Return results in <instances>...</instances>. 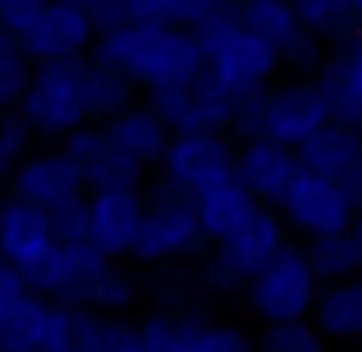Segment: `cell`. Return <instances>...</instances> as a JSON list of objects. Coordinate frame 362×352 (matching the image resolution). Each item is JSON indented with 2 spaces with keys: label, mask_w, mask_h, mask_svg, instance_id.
Wrapping results in <instances>:
<instances>
[{
  "label": "cell",
  "mask_w": 362,
  "mask_h": 352,
  "mask_svg": "<svg viewBox=\"0 0 362 352\" xmlns=\"http://www.w3.org/2000/svg\"><path fill=\"white\" fill-rule=\"evenodd\" d=\"M312 320L330 344H362V274L326 284Z\"/></svg>",
  "instance_id": "obj_23"
},
{
  "label": "cell",
  "mask_w": 362,
  "mask_h": 352,
  "mask_svg": "<svg viewBox=\"0 0 362 352\" xmlns=\"http://www.w3.org/2000/svg\"><path fill=\"white\" fill-rule=\"evenodd\" d=\"M101 352H151L147 339H142V325H124V320H110V334Z\"/></svg>",
  "instance_id": "obj_37"
},
{
  "label": "cell",
  "mask_w": 362,
  "mask_h": 352,
  "mask_svg": "<svg viewBox=\"0 0 362 352\" xmlns=\"http://www.w3.org/2000/svg\"><path fill=\"white\" fill-rule=\"evenodd\" d=\"M18 115L33 123L37 138H51V142H64L78 128L97 123L92 119V92H88V55L83 60L37 64Z\"/></svg>",
  "instance_id": "obj_4"
},
{
  "label": "cell",
  "mask_w": 362,
  "mask_h": 352,
  "mask_svg": "<svg viewBox=\"0 0 362 352\" xmlns=\"http://www.w3.org/2000/svg\"><path fill=\"white\" fill-rule=\"evenodd\" d=\"M275 211L284 215V224H289L298 238H308V243H317V238H335V233H344L349 224L358 220V206L349 202L344 188H339L335 178H326V174L303 169V165H298L289 193L280 197Z\"/></svg>",
  "instance_id": "obj_8"
},
{
  "label": "cell",
  "mask_w": 362,
  "mask_h": 352,
  "mask_svg": "<svg viewBox=\"0 0 362 352\" xmlns=\"http://www.w3.org/2000/svg\"><path fill=\"white\" fill-rule=\"evenodd\" d=\"M147 101L165 115L175 133H221V128H234V115H239V101L211 73H197V78L175 83L165 92H151Z\"/></svg>",
  "instance_id": "obj_10"
},
{
  "label": "cell",
  "mask_w": 362,
  "mask_h": 352,
  "mask_svg": "<svg viewBox=\"0 0 362 352\" xmlns=\"http://www.w3.org/2000/svg\"><path fill=\"white\" fill-rule=\"evenodd\" d=\"M358 352H362V348H358Z\"/></svg>",
  "instance_id": "obj_42"
},
{
  "label": "cell",
  "mask_w": 362,
  "mask_h": 352,
  "mask_svg": "<svg viewBox=\"0 0 362 352\" xmlns=\"http://www.w3.org/2000/svg\"><path fill=\"white\" fill-rule=\"evenodd\" d=\"M51 224H55V238L60 243H92V206H88V193L69 197L51 211Z\"/></svg>",
  "instance_id": "obj_34"
},
{
  "label": "cell",
  "mask_w": 362,
  "mask_h": 352,
  "mask_svg": "<svg viewBox=\"0 0 362 352\" xmlns=\"http://www.w3.org/2000/svg\"><path fill=\"white\" fill-rule=\"evenodd\" d=\"M193 206H197V215H202L206 238H211V243H221V238H230L262 202L247 193V183H243L239 174H230V178L206 183L202 193H193Z\"/></svg>",
  "instance_id": "obj_21"
},
{
  "label": "cell",
  "mask_w": 362,
  "mask_h": 352,
  "mask_svg": "<svg viewBox=\"0 0 362 352\" xmlns=\"http://www.w3.org/2000/svg\"><path fill=\"white\" fill-rule=\"evenodd\" d=\"M202 243H211L202 229V215H197L193 197L179 193V188L160 183L147 197V220H142L138 247H133V261L138 265H175L184 256H193Z\"/></svg>",
  "instance_id": "obj_7"
},
{
  "label": "cell",
  "mask_w": 362,
  "mask_h": 352,
  "mask_svg": "<svg viewBox=\"0 0 362 352\" xmlns=\"http://www.w3.org/2000/svg\"><path fill=\"white\" fill-rule=\"evenodd\" d=\"M230 9V0H138L142 18H156V23L184 28V32H202L211 18H221Z\"/></svg>",
  "instance_id": "obj_28"
},
{
  "label": "cell",
  "mask_w": 362,
  "mask_h": 352,
  "mask_svg": "<svg viewBox=\"0 0 362 352\" xmlns=\"http://www.w3.org/2000/svg\"><path fill=\"white\" fill-rule=\"evenodd\" d=\"M293 9H298L303 28H308L317 42H339V37H349L358 28V9L354 0H293Z\"/></svg>",
  "instance_id": "obj_29"
},
{
  "label": "cell",
  "mask_w": 362,
  "mask_h": 352,
  "mask_svg": "<svg viewBox=\"0 0 362 352\" xmlns=\"http://www.w3.org/2000/svg\"><path fill=\"white\" fill-rule=\"evenodd\" d=\"M234 14H239L243 28H252L257 37H266L271 46L284 51V64H298V69L317 73V64L326 60V42L303 28L293 0H230Z\"/></svg>",
  "instance_id": "obj_12"
},
{
  "label": "cell",
  "mask_w": 362,
  "mask_h": 352,
  "mask_svg": "<svg viewBox=\"0 0 362 352\" xmlns=\"http://www.w3.org/2000/svg\"><path fill=\"white\" fill-rule=\"evenodd\" d=\"M92 55L124 69L147 97L206 73V55H202L197 32L156 23V18H142V14L129 18V23H119V28H106Z\"/></svg>",
  "instance_id": "obj_1"
},
{
  "label": "cell",
  "mask_w": 362,
  "mask_h": 352,
  "mask_svg": "<svg viewBox=\"0 0 362 352\" xmlns=\"http://www.w3.org/2000/svg\"><path fill=\"white\" fill-rule=\"evenodd\" d=\"M88 206H92V243L110 261L133 256L142 220H147V193L142 188H97V193H88Z\"/></svg>",
  "instance_id": "obj_15"
},
{
  "label": "cell",
  "mask_w": 362,
  "mask_h": 352,
  "mask_svg": "<svg viewBox=\"0 0 362 352\" xmlns=\"http://www.w3.org/2000/svg\"><path fill=\"white\" fill-rule=\"evenodd\" d=\"M55 247H60V238H55V224H51V211H46V206L18 202V197H9V202L0 206V261L18 265V270L33 279Z\"/></svg>",
  "instance_id": "obj_14"
},
{
  "label": "cell",
  "mask_w": 362,
  "mask_h": 352,
  "mask_svg": "<svg viewBox=\"0 0 362 352\" xmlns=\"http://www.w3.org/2000/svg\"><path fill=\"white\" fill-rule=\"evenodd\" d=\"M257 352H330V339L317 329V320H284V325H262Z\"/></svg>",
  "instance_id": "obj_30"
},
{
  "label": "cell",
  "mask_w": 362,
  "mask_h": 352,
  "mask_svg": "<svg viewBox=\"0 0 362 352\" xmlns=\"http://www.w3.org/2000/svg\"><path fill=\"white\" fill-rule=\"evenodd\" d=\"M317 78L330 97L339 123L362 128V28H354L349 37L326 46V60L317 64Z\"/></svg>",
  "instance_id": "obj_18"
},
{
  "label": "cell",
  "mask_w": 362,
  "mask_h": 352,
  "mask_svg": "<svg viewBox=\"0 0 362 352\" xmlns=\"http://www.w3.org/2000/svg\"><path fill=\"white\" fill-rule=\"evenodd\" d=\"M88 92H92V119L106 123L110 115H119L124 106H133L138 101V83L129 78L124 69H115V64L97 60V55H88Z\"/></svg>",
  "instance_id": "obj_25"
},
{
  "label": "cell",
  "mask_w": 362,
  "mask_h": 352,
  "mask_svg": "<svg viewBox=\"0 0 362 352\" xmlns=\"http://www.w3.org/2000/svg\"><path fill=\"white\" fill-rule=\"evenodd\" d=\"M239 174V142L230 138V128L221 133H175L170 151L160 160V183L179 188V193H202L216 178Z\"/></svg>",
  "instance_id": "obj_9"
},
{
  "label": "cell",
  "mask_w": 362,
  "mask_h": 352,
  "mask_svg": "<svg viewBox=\"0 0 362 352\" xmlns=\"http://www.w3.org/2000/svg\"><path fill=\"white\" fill-rule=\"evenodd\" d=\"M202 352H257V339L243 334L239 325H216V320H206Z\"/></svg>",
  "instance_id": "obj_36"
},
{
  "label": "cell",
  "mask_w": 362,
  "mask_h": 352,
  "mask_svg": "<svg viewBox=\"0 0 362 352\" xmlns=\"http://www.w3.org/2000/svg\"><path fill=\"white\" fill-rule=\"evenodd\" d=\"M110 256L101 252L97 243H60L51 256L42 261V270L33 274L37 293L51 302H64V307H88L97 279L106 274Z\"/></svg>",
  "instance_id": "obj_13"
},
{
  "label": "cell",
  "mask_w": 362,
  "mask_h": 352,
  "mask_svg": "<svg viewBox=\"0 0 362 352\" xmlns=\"http://www.w3.org/2000/svg\"><path fill=\"white\" fill-rule=\"evenodd\" d=\"M0 206H5V202H0Z\"/></svg>",
  "instance_id": "obj_41"
},
{
  "label": "cell",
  "mask_w": 362,
  "mask_h": 352,
  "mask_svg": "<svg viewBox=\"0 0 362 352\" xmlns=\"http://www.w3.org/2000/svg\"><path fill=\"white\" fill-rule=\"evenodd\" d=\"M110 334V316L92 307H64V320L55 329L51 352H101Z\"/></svg>",
  "instance_id": "obj_27"
},
{
  "label": "cell",
  "mask_w": 362,
  "mask_h": 352,
  "mask_svg": "<svg viewBox=\"0 0 362 352\" xmlns=\"http://www.w3.org/2000/svg\"><path fill=\"white\" fill-rule=\"evenodd\" d=\"M101 42V23L92 18V9L83 0H51L46 14L37 18V28L23 37L28 55L37 64H55V60H83L92 55Z\"/></svg>",
  "instance_id": "obj_11"
},
{
  "label": "cell",
  "mask_w": 362,
  "mask_h": 352,
  "mask_svg": "<svg viewBox=\"0 0 362 352\" xmlns=\"http://www.w3.org/2000/svg\"><path fill=\"white\" fill-rule=\"evenodd\" d=\"M335 183H339V188L349 193V202H354V206H358V215H362V160H358L354 169H349L344 178H335Z\"/></svg>",
  "instance_id": "obj_38"
},
{
  "label": "cell",
  "mask_w": 362,
  "mask_h": 352,
  "mask_svg": "<svg viewBox=\"0 0 362 352\" xmlns=\"http://www.w3.org/2000/svg\"><path fill=\"white\" fill-rule=\"evenodd\" d=\"M197 42H202V55H206V73H211L234 101H247V97H257V92L275 87L284 51L271 46L266 37H257L252 28H243L239 14H234V5L225 9L221 18H211V23L197 32Z\"/></svg>",
  "instance_id": "obj_2"
},
{
  "label": "cell",
  "mask_w": 362,
  "mask_h": 352,
  "mask_svg": "<svg viewBox=\"0 0 362 352\" xmlns=\"http://www.w3.org/2000/svg\"><path fill=\"white\" fill-rule=\"evenodd\" d=\"M46 5H51V0H5V5H0V28L14 32V37H28L37 28V18L46 14Z\"/></svg>",
  "instance_id": "obj_35"
},
{
  "label": "cell",
  "mask_w": 362,
  "mask_h": 352,
  "mask_svg": "<svg viewBox=\"0 0 362 352\" xmlns=\"http://www.w3.org/2000/svg\"><path fill=\"white\" fill-rule=\"evenodd\" d=\"M335 119L330 110V97L321 87V78H293L280 83V87H266L257 97L239 101V115H234V133L239 138H275L284 147L298 151L312 133H321Z\"/></svg>",
  "instance_id": "obj_3"
},
{
  "label": "cell",
  "mask_w": 362,
  "mask_h": 352,
  "mask_svg": "<svg viewBox=\"0 0 362 352\" xmlns=\"http://www.w3.org/2000/svg\"><path fill=\"white\" fill-rule=\"evenodd\" d=\"M106 133L115 138V147L124 156H133L142 169H160V160H165V151H170V138H175V128L165 123V115H160L151 101H133L119 115H110Z\"/></svg>",
  "instance_id": "obj_20"
},
{
  "label": "cell",
  "mask_w": 362,
  "mask_h": 352,
  "mask_svg": "<svg viewBox=\"0 0 362 352\" xmlns=\"http://www.w3.org/2000/svg\"><path fill=\"white\" fill-rule=\"evenodd\" d=\"M284 247H289V224H284V215L275 211V206H257L230 238L211 243V252H206V261H202V284L211 293L247 289V279L262 274Z\"/></svg>",
  "instance_id": "obj_5"
},
{
  "label": "cell",
  "mask_w": 362,
  "mask_h": 352,
  "mask_svg": "<svg viewBox=\"0 0 362 352\" xmlns=\"http://www.w3.org/2000/svg\"><path fill=\"white\" fill-rule=\"evenodd\" d=\"M78 193H92V188H88L83 169L74 165V156L64 147L33 151V156L23 160V169L9 178V197L46 206V211H55L60 202H69V197H78Z\"/></svg>",
  "instance_id": "obj_16"
},
{
  "label": "cell",
  "mask_w": 362,
  "mask_h": 352,
  "mask_svg": "<svg viewBox=\"0 0 362 352\" xmlns=\"http://www.w3.org/2000/svg\"><path fill=\"white\" fill-rule=\"evenodd\" d=\"M0 5H5V0H0Z\"/></svg>",
  "instance_id": "obj_40"
},
{
  "label": "cell",
  "mask_w": 362,
  "mask_h": 352,
  "mask_svg": "<svg viewBox=\"0 0 362 352\" xmlns=\"http://www.w3.org/2000/svg\"><path fill=\"white\" fill-rule=\"evenodd\" d=\"M358 160H362V128H349L339 119H330L326 128L312 133L298 147V165L312 169V174H326V178H344Z\"/></svg>",
  "instance_id": "obj_22"
},
{
  "label": "cell",
  "mask_w": 362,
  "mask_h": 352,
  "mask_svg": "<svg viewBox=\"0 0 362 352\" xmlns=\"http://www.w3.org/2000/svg\"><path fill=\"white\" fill-rule=\"evenodd\" d=\"M33 298H37V284L28 279L18 265L0 261V329H5L9 320H18V311H23Z\"/></svg>",
  "instance_id": "obj_33"
},
{
  "label": "cell",
  "mask_w": 362,
  "mask_h": 352,
  "mask_svg": "<svg viewBox=\"0 0 362 352\" xmlns=\"http://www.w3.org/2000/svg\"><path fill=\"white\" fill-rule=\"evenodd\" d=\"M321 274L308 256V243H289L262 274H252L243 289V302L262 325H284V320H312L321 302Z\"/></svg>",
  "instance_id": "obj_6"
},
{
  "label": "cell",
  "mask_w": 362,
  "mask_h": 352,
  "mask_svg": "<svg viewBox=\"0 0 362 352\" xmlns=\"http://www.w3.org/2000/svg\"><path fill=\"white\" fill-rule=\"evenodd\" d=\"M206 320L184 316V311H160V316L142 320V339L151 352H202Z\"/></svg>",
  "instance_id": "obj_26"
},
{
  "label": "cell",
  "mask_w": 362,
  "mask_h": 352,
  "mask_svg": "<svg viewBox=\"0 0 362 352\" xmlns=\"http://www.w3.org/2000/svg\"><path fill=\"white\" fill-rule=\"evenodd\" d=\"M298 174V151L275 138H243L239 142V178L262 206H280Z\"/></svg>",
  "instance_id": "obj_19"
},
{
  "label": "cell",
  "mask_w": 362,
  "mask_h": 352,
  "mask_svg": "<svg viewBox=\"0 0 362 352\" xmlns=\"http://www.w3.org/2000/svg\"><path fill=\"white\" fill-rule=\"evenodd\" d=\"M60 147L74 156V165L83 169L92 193H97V188H142V174H147V169L115 147L106 123H88V128H78L74 138H64Z\"/></svg>",
  "instance_id": "obj_17"
},
{
  "label": "cell",
  "mask_w": 362,
  "mask_h": 352,
  "mask_svg": "<svg viewBox=\"0 0 362 352\" xmlns=\"http://www.w3.org/2000/svg\"><path fill=\"white\" fill-rule=\"evenodd\" d=\"M133 302H138V279H133L129 270H124L119 261H110L106 265V274L97 279V289H92V298H88V307L92 311H129Z\"/></svg>",
  "instance_id": "obj_32"
},
{
  "label": "cell",
  "mask_w": 362,
  "mask_h": 352,
  "mask_svg": "<svg viewBox=\"0 0 362 352\" xmlns=\"http://www.w3.org/2000/svg\"><path fill=\"white\" fill-rule=\"evenodd\" d=\"M33 73H37V60L28 55L23 37H14V32L0 28V119L18 115L28 87H33Z\"/></svg>",
  "instance_id": "obj_24"
},
{
  "label": "cell",
  "mask_w": 362,
  "mask_h": 352,
  "mask_svg": "<svg viewBox=\"0 0 362 352\" xmlns=\"http://www.w3.org/2000/svg\"><path fill=\"white\" fill-rule=\"evenodd\" d=\"M354 9H358V28H362V0H354Z\"/></svg>",
  "instance_id": "obj_39"
},
{
  "label": "cell",
  "mask_w": 362,
  "mask_h": 352,
  "mask_svg": "<svg viewBox=\"0 0 362 352\" xmlns=\"http://www.w3.org/2000/svg\"><path fill=\"white\" fill-rule=\"evenodd\" d=\"M33 123L23 115H5L0 119V183H9V178L23 169V160L33 156Z\"/></svg>",
  "instance_id": "obj_31"
}]
</instances>
